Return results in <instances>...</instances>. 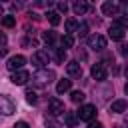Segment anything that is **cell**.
Listing matches in <instances>:
<instances>
[{
	"mask_svg": "<svg viewBox=\"0 0 128 128\" xmlns=\"http://www.w3.org/2000/svg\"><path fill=\"white\" fill-rule=\"evenodd\" d=\"M52 80H54V72H52V70H40V72H36V74L32 76V84L38 86V88L48 86Z\"/></svg>",
	"mask_w": 128,
	"mask_h": 128,
	"instance_id": "6da1fadb",
	"label": "cell"
},
{
	"mask_svg": "<svg viewBox=\"0 0 128 128\" xmlns=\"http://www.w3.org/2000/svg\"><path fill=\"white\" fill-rule=\"evenodd\" d=\"M14 112H16L14 100H12L10 96H6V94H0V114L10 116V114H14Z\"/></svg>",
	"mask_w": 128,
	"mask_h": 128,
	"instance_id": "7a4b0ae2",
	"label": "cell"
},
{
	"mask_svg": "<svg viewBox=\"0 0 128 128\" xmlns=\"http://www.w3.org/2000/svg\"><path fill=\"white\" fill-rule=\"evenodd\" d=\"M76 114H78L80 120L92 122V120L96 118V106H92V104H84V106H80V110H78Z\"/></svg>",
	"mask_w": 128,
	"mask_h": 128,
	"instance_id": "3957f363",
	"label": "cell"
},
{
	"mask_svg": "<svg viewBox=\"0 0 128 128\" xmlns=\"http://www.w3.org/2000/svg\"><path fill=\"white\" fill-rule=\"evenodd\" d=\"M48 62H50V54H48V50H36V52L32 54V64H34V66L42 68V66H46Z\"/></svg>",
	"mask_w": 128,
	"mask_h": 128,
	"instance_id": "277c9868",
	"label": "cell"
},
{
	"mask_svg": "<svg viewBox=\"0 0 128 128\" xmlns=\"http://www.w3.org/2000/svg\"><path fill=\"white\" fill-rule=\"evenodd\" d=\"M26 64V58L22 54H16V56H10L8 62H6V68L10 72H16V70H22V66Z\"/></svg>",
	"mask_w": 128,
	"mask_h": 128,
	"instance_id": "5b68a950",
	"label": "cell"
},
{
	"mask_svg": "<svg viewBox=\"0 0 128 128\" xmlns=\"http://www.w3.org/2000/svg\"><path fill=\"white\" fill-rule=\"evenodd\" d=\"M90 74H92V78H94V80H98V82L106 80V76H108L106 64H104V62H98V64H94V66H92V70H90Z\"/></svg>",
	"mask_w": 128,
	"mask_h": 128,
	"instance_id": "8992f818",
	"label": "cell"
},
{
	"mask_svg": "<svg viewBox=\"0 0 128 128\" xmlns=\"http://www.w3.org/2000/svg\"><path fill=\"white\" fill-rule=\"evenodd\" d=\"M28 80H30V74H28L26 70H16V72H12V76H10V82H12L14 86H24Z\"/></svg>",
	"mask_w": 128,
	"mask_h": 128,
	"instance_id": "52a82bcc",
	"label": "cell"
},
{
	"mask_svg": "<svg viewBox=\"0 0 128 128\" xmlns=\"http://www.w3.org/2000/svg\"><path fill=\"white\" fill-rule=\"evenodd\" d=\"M48 112H50L52 116L64 114V112H66V110H64V102L58 100V98H50V100H48Z\"/></svg>",
	"mask_w": 128,
	"mask_h": 128,
	"instance_id": "ba28073f",
	"label": "cell"
},
{
	"mask_svg": "<svg viewBox=\"0 0 128 128\" xmlns=\"http://www.w3.org/2000/svg\"><path fill=\"white\" fill-rule=\"evenodd\" d=\"M88 46L92 48V50H104L106 48V38L104 36H100V34H94V36H90L88 38Z\"/></svg>",
	"mask_w": 128,
	"mask_h": 128,
	"instance_id": "9c48e42d",
	"label": "cell"
},
{
	"mask_svg": "<svg viewBox=\"0 0 128 128\" xmlns=\"http://www.w3.org/2000/svg\"><path fill=\"white\" fill-rule=\"evenodd\" d=\"M66 72H68V76H72V78H80V76H82V66H80L76 60H70V62L66 64Z\"/></svg>",
	"mask_w": 128,
	"mask_h": 128,
	"instance_id": "30bf717a",
	"label": "cell"
},
{
	"mask_svg": "<svg viewBox=\"0 0 128 128\" xmlns=\"http://www.w3.org/2000/svg\"><path fill=\"white\" fill-rule=\"evenodd\" d=\"M124 34H126V30H122L120 26H110V30H108V36L112 38V40H116V42H122L124 40Z\"/></svg>",
	"mask_w": 128,
	"mask_h": 128,
	"instance_id": "8fae6325",
	"label": "cell"
},
{
	"mask_svg": "<svg viewBox=\"0 0 128 128\" xmlns=\"http://www.w3.org/2000/svg\"><path fill=\"white\" fill-rule=\"evenodd\" d=\"M128 110V102L126 100H114L112 104H110V112H114V114H122V112H126Z\"/></svg>",
	"mask_w": 128,
	"mask_h": 128,
	"instance_id": "7c38bea8",
	"label": "cell"
},
{
	"mask_svg": "<svg viewBox=\"0 0 128 128\" xmlns=\"http://www.w3.org/2000/svg\"><path fill=\"white\" fill-rule=\"evenodd\" d=\"M64 124L68 128H74L78 124V114L76 112H64Z\"/></svg>",
	"mask_w": 128,
	"mask_h": 128,
	"instance_id": "4fadbf2b",
	"label": "cell"
},
{
	"mask_svg": "<svg viewBox=\"0 0 128 128\" xmlns=\"http://www.w3.org/2000/svg\"><path fill=\"white\" fill-rule=\"evenodd\" d=\"M70 88H72V80H68V78H66V80L62 78V80H58V84H56V92H58V94H64V92H68Z\"/></svg>",
	"mask_w": 128,
	"mask_h": 128,
	"instance_id": "5bb4252c",
	"label": "cell"
},
{
	"mask_svg": "<svg viewBox=\"0 0 128 128\" xmlns=\"http://www.w3.org/2000/svg\"><path fill=\"white\" fill-rule=\"evenodd\" d=\"M72 10H74V14H78V16L86 14V10H88L86 0H76V2H74V6H72Z\"/></svg>",
	"mask_w": 128,
	"mask_h": 128,
	"instance_id": "9a60e30c",
	"label": "cell"
},
{
	"mask_svg": "<svg viewBox=\"0 0 128 128\" xmlns=\"http://www.w3.org/2000/svg\"><path fill=\"white\" fill-rule=\"evenodd\" d=\"M102 14H104V16H114V14H118L116 4H112V2H104V4H102Z\"/></svg>",
	"mask_w": 128,
	"mask_h": 128,
	"instance_id": "2e32d148",
	"label": "cell"
},
{
	"mask_svg": "<svg viewBox=\"0 0 128 128\" xmlns=\"http://www.w3.org/2000/svg\"><path fill=\"white\" fill-rule=\"evenodd\" d=\"M42 40H44L48 46H52V44L56 42V32H54V30H46V32L42 34Z\"/></svg>",
	"mask_w": 128,
	"mask_h": 128,
	"instance_id": "e0dca14e",
	"label": "cell"
},
{
	"mask_svg": "<svg viewBox=\"0 0 128 128\" xmlns=\"http://www.w3.org/2000/svg\"><path fill=\"white\" fill-rule=\"evenodd\" d=\"M46 18H48V22H50L52 26H58V24H60V14L54 12V10H50V12L46 14Z\"/></svg>",
	"mask_w": 128,
	"mask_h": 128,
	"instance_id": "ac0fdd59",
	"label": "cell"
},
{
	"mask_svg": "<svg viewBox=\"0 0 128 128\" xmlns=\"http://www.w3.org/2000/svg\"><path fill=\"white\" fill-rule=\"evenodd\" d=\"M64 26H66V34H72V32H76V30H78V22H76L74 18H68Z\"/></svg>",
	"mask_w": 128,
	"mask_h": 128,
	"instance_id": "d6986e66",
	"label": "cell"
},
{
	"mask_svg": "<svg viewBox=\"0 0 128 128\" xmlns=\"http://www.w3.org/2000/svg\"><path fill=\"white\" fill-rule=\"evenodd\" d=\"M60 44H62V48H72V46H74V38H72V34H64V36L60 38Z\"/></svg>",
	"mask_w": 128,
	"mask_h": 128,
	"instance_id": "ffe728a7",
	"label": "cell"
},
{
	"mask_svg": "<svg viewBox=\"0 0 128 128\" xmlns=\"http://www.w3.org/2000/svg\"><path fill=\"white\" fill-rule=\"evenodd\" d=\"M84 98H86V96H84V92H80V90H74V92H72V102H74V104L84 102Z\"/></svg>",
	"mask_w": 128,
	"mask_h": 128,
	"instance_id": "44dd1931",
	"label": "cell"
},
{
	"mask_svg": "<svg viewBox=\"0 0 128 128\" xmlns=\"http://www.w3.org/2000/svg\"><path fill=\"white\" fill-rule=\"evenodd\" d=\"M64 58H66L64 48H56V52H54V60H56V62H64Z\"/></svg>",
	"mask_w": 128,
	"mask_h": 128,
	"instance_id": "7402d4cb",
	"label": "cell"
},
{
	"mask_svg": "<svg viewBox=\"0 0 128 128\" xmlns=\"http://www.w3.org/2000/svg\"><path fill=\"white\" fill-rule=\"evenodd\" d=\"M36 100H38L36 92H34V90H26V102H28V104H36Z\"/></svg>",
	"mask_w": 128,
	"mask_h": 128,
	"instance_id": "603a6c76",
	"label": "cell"
},
{
	"mask_svg": "<svg viewBox=\"0 0 128 128\" xmlns=\"http://www.w3.org/2000/svg\"><path fill=\"white\" fill-rule=\"evenodd\" d=\"M2 24H4L6 28H10V26L16 24V18H14V16H4V18H2Z\"/></svg>",
	"mask_w": 128,
	"mask_h": 128,
	"instance_id": "cb8c5ba5",
	"label": "cell"
},
{
	"mask_svg": "<svg viewBox=\"0 0 128 128\" xmlns=\"http://www.w3.org/2000/svg\"><path fill=\"white\" fill-rule=\"evenodd\" d=\"M114 26H120L122 30H128V18H116Z\"/></svg>",
	"mask_w": 128,
	"mask_h": 128,
	"instance_id": "d4e9b609",
	"label": "cell"
},
{
	"mask_svg": "<svg viewBox=\"0 0 128 128\" xmlns=\"http://www.w3.org/2000/svg\"><path fill=\"white\" fill-rule=\"evenodd\" d=\"M78 34H80V36H86V34H88V24H86V22H82V24L78 26Z\"/></svg>",
	"mask_w": 128,
	"mask_h": 128,
	"instance_id": "484cf974",
	"label": "cell"
},
{
	"mask_svg": "<svg viewBox=\"0 0 128 128\" xmlns=\"http://www.w3.org/2000/svg\"><path fill=\"white\" fill-rule=\"evenodd\" d=\"M46 128H60V124L54 118H46Z\"/></svg>",
	"mask_w": 128,
	"mask_h": 128,
	"instance_id": "4316f807",
	"label": "cell"
},
{
	"mask_svg": "<svg viewBox=\"0 0 128 128\" xmlns=\"http://www.w3.org/2000/svg\"><path fill=\"white\" fill-rule=\"evenodd\" d=\"M58 10L66 14V10H68V4H66V2H58Z\"/></svg>",
	"mask_w": 128,
	"mask_h": 128,
	"instance_id": "83f0119b",
	"label": "cell"
},
{
	"mask_svg": "<svg viewBox=\"0 0 128 128\" xmlns=\"http://www.w3.org/2000/svg\"><path fill=\"white\" fill-rule=\"evenodd\" d=\"M14 128H30V126H28V122L20 120V122H16V124H14Z\"/></svg>",
	"mask_w": 128,
	"mask_h": 128,
	"instance_id": "f1b7e54d",
	"label": "cell"
},
{
	"mask_svg": "<svg viewBox=\"0 0 128 128\" xmlns=\"http://www.w3.org/2000/svg\"><path fill=\"white\" fill-rule=\"evenodd\" d=\"M88 128H104V126H102L100 122H94V120H92V122H88Z\"/></svg>",
	"mask_w": 128,
	"mask_h": 128,
	"instance_id": "f546056e",
	"label": "cell"
},
{
	"mask_svg": "<svg viewBox=\"0 0 128 128\" xmlns=\"http://www.w3.org/2000/svg\"><path fill=\"white\" fill-rule=\"evenodd\" d=\"M120 54H122V56H128V46H126V44L120 46Z\"/></svg>",
	"mask_w": 128,
	"mask_h": 128,
	"instance_id": "4dcf8cb0",
	"label": "cell"
},
{
	"mask_svg": "<svg viewBox=\"0 0 128 128\" xmlns=\"http://www.w3.org/2000/svg\"><path fill=\"white\" fill-rule=\"evenodd\" d=\"M0 46H6V34L0 32Z\"/></svg>",
	"mask_w": 128,
	"mask_h": 128,
	"instance_id": "1f68e13d",
	"label": "cell"
},
{
	"mask_svg": "<svg viewBox=\"0 0 128 128\" xmlns=\"http://www.w3.org/2000/svg\"><path fill=\"white\" fill-rule=\"evenodd\" d=\"M6 52H8V48H6V46H0V58H4Z\"/></svg>",
	"mask_w": 128,
	"mask_h": 128,
	"instance_id": "d6a6232c",
	"label": "cell"
},
{
	"mask_svg": "<svg viewBox=\"0 0 128 128\" xmlns=\"http://www.w3.org/2000/svg\"><path fill=\"white\" fill-rule=\"evenodd\" d=\"M124 92H126V94H128V84H126V86H124Z\"/></svg>",
	"mask_w": 128,
	"mask_h": 128,
	"instance_id": "836d02e7",
	"label": "cell"
},
{
	"mask_svg": "<svg viewBox=\"0 0 128 128\" xmlns=\"http://www.w3.org/2000/svg\"><path fill=\"white\" fill-rule=\"evenodd\" d=\"M126 78H128V68H126Z\"/></svg>",
	"mask_w": 128,
	"mask_h": 128,
	"instance_id": "e575fe53",
	"label": "cell"
},
{
	"mask_svg": "<svg viewBox=\"0 0 128 128\" xmlns=\"http://www.w3.org/2000/svg\"><path fill=\"white\" fill-rule=\"evenodd\" d=\"M0 14H2V6H0Z\"/></svg>",
	"mask_w": 128,
	"mask_h": 128,
	"instance_id": "d590c367",
	"label": "cell"
},
{
	"mask_svg": "<svg viewBox=\"0 0 128 128\" xmlns=\"http://www.w3.org/2000/svg\"><path fill=\"white\" fill-rule=\"evenodd\" d=\"M120 2H128V0H120Z\"/></svg>",
	"mask_w": 128,
	"mask_h": 128,
	"instance_id": "8d00e7d4",
	"label": "cell"
},
{
	"mask_svg": "<svg viewBox=\"0 0 128 128\" xmlns=\"http://www.w3.org/2000/svg\"><path fill=\"white\" fill-rule=\"evenodd\" d=\"M126 122H128V116H126Z\"/></svg>",
	"mask_w": 128,
	"mask_h": 128,
	"instance_id": "74e56055",
	"label": "cell"
},
{
	"mask_svg": "<svg viewBox=\"0 0 128 128\" xmlns=\"http://www.w3.org/2000/svg\"><path fill=\"white\" fill-rule=\"evenodd\" d=\"M74 2H76V0H74Z\"/></svg>",
	"mask_w": 128,
	"mask_h": 128,
	"instance_id": "f35d334b",
	"label": "cell"
}]
</instances>
